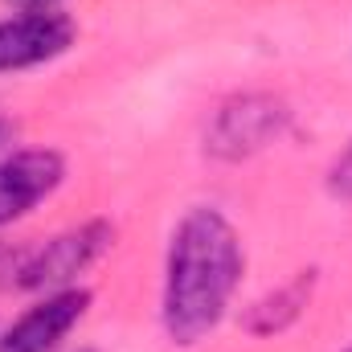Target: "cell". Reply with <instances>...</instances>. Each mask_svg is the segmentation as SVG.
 Here are the masks:
<instances>
[{
    "label": "cell",
    "instance_id": "12",
    "mask_svg": "<svg viewBox=\"0 0 352 352\" xmlns=\"http://www.w3.org/2000/svg\"><path fill=\"white\" fill-rule=\"evenodd\" d=\"M349 352H352V349H349Z\"/></svg>",
    "mask_w": 352,
    "mask_h": 352
},
{
    "label": "cell",
    "instance_id": "7",
    "mask_svg": "<svg viewBox=\"0 0 352 352\" xmlns=\"http://www.w3.org/2000/svg\"><path fill=\"white\" fill-rule=\"evenodd\" d=\"M307 299H311V270H303L299 278H291L287 287H278L274 295H266L263 303H254L250 316H246V328L258 332V336L283 332V328H291L303 316Z\"/></svg>",
    "mask_w": 352,
    "mask_h": 352
},
{
    "label": "cell",
    "instance_id": "9",
    "mask_svg": "<svg viewBox=\"0 0 352 352\" xmlns=\"http://www.w3.org/2000/svg\"><path fill=\"white\" fill-rule=\"evenodd\" d=\"M12 140H16V123H12V119H4V115H0V156H4V152H8V148H12Z\"/></svg>",
    "mask_w": 352,
    "mask_h": 352
},
{
    "label": "cell",
    "instance_id": "4",
    "mask_svg": "<svg viewBox=\"0 0 352 352\" xmlns=\"http://www.w3.org/2000/svg\"><path fill=\"white\" fill-rule=\"evenodd\" d=\"M66 180V160L54 148H16L0 156V226L33 213Z\"/></svg>",
    "mask_w": 352,
    "mask_h": 352
},
{
    "label": "cell",
    "instance_id": "1",
    "mask_svg": "<svg viewBox=\"0 0 352 352\" xmlns=\"http://www.w3.org/2000/svg\"><path fill=\"white\" fill-rule=\"evenodd\" d=\"M242 242L226 213L197 205L173 230L168 263H164V332L173 344H197L209 336L242 283Z\"/></svg>",
    "mask_w": 352,
    "mask_h": 352
},
{
    "label": "cell",
    "instance_id": "11",
    "mask_svg": "<svg viewBox=\"0 0 352 352\" xmlns=\"http://www.w3.org/2000/svg\"><path fill=\"white\" fill-rule=\"evenodd\" d=\"M0 263H4V246H0Z\"/></svg>",
    "mask_w": 352,
    "mask_h": 352
},
{
    "label": "cell",
    "instance_id": "6",
    "mask_svg": "<svg viewBox=\"0 0 352 352\" xmlns=\"http://www.w3.org/2000/svg\"><path fill=\"white\" fill-rule=\"evenodd\" d=\"M287 123V111L283 102L266 98V94H246V98H234L230 107L217 111L213 119V131H209V152L226 156V160H238V156H250L266 148Z\"/></svg>",
    "mask_w": 352,
    "mask_h": 352
},
{
    "label": "cell",
    "instance_id": "3",
    "mask_svg": "<svg viewBox=\"0 0 352 352\" xmlns=\"http://www.w3.org/2000/svg\"><path fill=\"white\" fill-rule=\"evenodd\" d=\"M78 37V25L62 8H21L0 21V74L33 70L41 62L62 58Z\"/></svg>",
    "mask_w": 352,
    "mask_h": 352
},
{
    "label": "cell",
    "instance_id": "2",
    "mask_svg": "<svg viewBox=\"0 0 352 352\" xmlns=\"http://www.w3.org/2000/svg\"><path fill=\"white\" fill-rule=\"evenodd\" d=\"M115 242V226L111 221H82L58 238H50L37 250H25L12 258V278L8 287L21 291H66L74 287V278L90 270Z\"/></svg>",
    "mask_w": 352,
    "mask_h": 352
},
{
    "label": "cell",
    "instance_id": "5",
    "mask_svg": "<svg viewBox=\"0 0 352 352\" xmlns=\"http://www.w3.org/2000/svg\"><path fill=\"white\" fill-rule=\"evenodd\" d=\"M90 291L87 287H66V291H50L41 303H33L21 320H12L0 332V352H54L70 328L87 316Z\"/></svg>",
    "mask_w": 352,
    "mask_h": 352
},
{
    "label": "cell",
    "instance_id": "8",
    "mask_svg": "<svg viewBox=\"0 0 352 352\" xmlns=\"http://www.w3.org/2000/svg\"><path fill=\"white\" fill-rule=\"evenodd\" d=\"M328 188H332V197L352 201V144L336 156V164H332V173H328Z\"/></svg>",
    "mask_w": 352,
    "mask_h": 352
},
{
    "label": "cell",
    "instance_id": "10",
    "mask_svg": "<svg viewBox=\"0 0 352 352\" xmlns=\"http://www.w3.org/2000/svg\"><path fill=\"white\" fill-rule=\"evenodd\" d=\"M21 8H58V0H16Z\"/></svg>",
    "mask_w": 352,
    "mask_h": 352
}]
</instances>
